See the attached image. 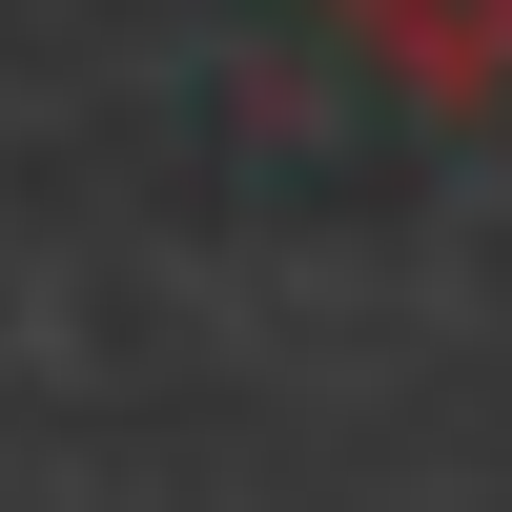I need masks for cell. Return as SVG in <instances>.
Listing matches in <instances>:
<instances>
[{"instance_id":"1","label":"cell","mask_w":512,"mask_h":512,"mask_svg":"<svg viewBox=\"0 0 512 512\" xmlns=\"http://www.w3.org/2000/svg\"><path fill=\"white\" fill-rule=\"evenodd\" d=\"M328 21H349L369 62L451 82V103H472V82H512V0H328Z\"/></svg>"}]
</instances>
